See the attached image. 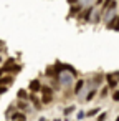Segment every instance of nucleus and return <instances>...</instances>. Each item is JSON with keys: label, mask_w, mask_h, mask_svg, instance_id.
I'll use <instances>...</instances> for the list:
<instances>
[{"label": "nucleus", "mask_w": 119, "mask_h": 121, "mask_svg": "<svg viewBox=\"0 0 119 121\" xmlns=\"http://www.w3.org/2000/svg\"><path fill=\"white\" fill-rule=\"evenodd\" d=\"M58 80H60V83H61V86H63V88H70V86H73V85H74L76 76L65 70V71H61V73L58 75Z\"/></svg>", "instance_id": "nucleus-1"}, {"label": "nucleus", "mask_w": 119, "mask_h": 121, "mask_svg": "<svg viewBox=\"0 0 119 121\" xmlns=\"http://www.w3.org/2000/svg\"><path fill=\"white\" fill-rule=\"evenodd\" d=\"M93 12H94V5L84 7V9L81 10V13L76 17L78 22H81V23H89V22H91V17H93Z\"/></svg>", "instance_id": "nucleus-2"}, {"label": "nucleus", "mask_w": 119, "mask_h": 121, "mask_svg": "<svg viewBox=\"0 0 119 121\" xmlns=\"http://www.w3.org/2000/svg\"><path fill=\"white\" fill-rule=\"evenodd\" d=\"M116 9H117V0H104L99 10H101V13L104 15V13H107V12H116Z\"/></svg>", "instance_id": "nucleus-3"}, {"label": "nucleus", "mask_w": 119, "mask_h": 121, "mask_svg": "<svg viewBox=\"0 0 119 121\" xmlns=\"http://www.w3.org/2000/svg\"><path fill=\"white\" fill-rule=\"evenodd\" d=\"M86 86V80H83V78H76V81H74V88H73V95L74 96H79L81 93H83V88Z\"/></svg>", "instance_id": "nucleus-4"}, {"label": "nucleus", "mask_w": 119, "mask_h": 121, "mask_svg": "<svg viewBox=\"0 0 119 121\" xmlns=\"http://www.w3.org/2000/svg\"><path fill=\"white\" fill-rule=\"evenodd\" d=\"M104 81L107 83V86H109L111 90H116V88H117V85H119V81L116 80L114 73H106V75H104Z\"/></svg>", "instance_id": "nucleus-5"}, {"label": "nucleus", "mask_w": 119, "mask_h": 121, "mask_svg": "<svg viewBox=\"0 0 119 121\" xmlns=\"http://www.w3.org/2000/svg\"><path fill=\"white\" fill-rule=\"evenodd\" d=\"M83 7L81 4H74V5H70V12H68V18H76L79 13H81Z\"/></svg>", "instance_id": "nucleus-6"}, {"label": "nucleus", "mask_w": 119, "mask_h": 121, "mask_svg": "<svg viewBox=\"0 0 119 121\" xmlns=\"http://www.w3.org/2000/svg\"><path fill=\"white\" fill-rule=\"evenodd\" d=\"M28 101H32V104H33V108H35L37 111H40V109L43 108V103H41V99L37 96V93H30V96H28Z\"/></svg>", "instance_id": "nucleus-7"}, {"label": "nucleus", "mask_w": 119, "mask_h": 121, "mask_svg": "<svg viewBox=\"0 0 119 121\" xmlns=\"http://www.w3.org/2000/svg\"><path fill=\"white\" fill-rule=\"evenodd\" d=\"M13 81H15V78H13L12 73H4L0 76V85H4V86H12Z\"/></svg>", "instance_id": "nucleus-8"}, {"label": "nucleus", "mask_w": 119, "mask_h": 121, "mask_svg": "<svg viewBox=\"0 0 119 121\" xmlns=\"http://www.w3.org/2000/svg\"><path fill=\"white\" fill-rule=\"evenodd\" d=\"M41 90V81L40 80H32L30 85H28V91L30 93H40Z\"/></svg>", "instance_id": "nucleus-9"}, {"label": "nucleus", "mask_w": 119, "mask_h": 121, "mask_svg": "<svg viewBox=\"0 0 119 121\" xmlns=\"http://www.w3.org/2000/svg\"><path fill=\"white\" fill-rule=\"evenodd\" d=\"M53 98H55V91L41 93V103H43V104H50V103H53Z\"/></svg>", "instance_id": "nucleus-10"}, {"label": "nucleus", "mask_w": 119, "mask_h": 121, "mask_svg": "<svg viewBox=\"0 0 119 121\" xmlns=\"http://www.w3.org/2000/svg\"><path fill=\"white\" fill-rule=\"evenodd\" d=\"M10 121H17V119H27V114H25V111H20V109H15L10 116Z\"/></svg>", "instance_id": "nucleus-11"}, {"label": "nucleus", "mask_w": 119, "mask_h": 121, "mask_svg": "<svg viewBox=\"0 0 119 121\" xmlns=\"http://www.w3.org/2000/svg\"><path fill=\"white\" fill-rule=\"evenodd\" d=\"M28 99H17V103H15V108L17 109H20V111H28Z\"/></svg>", "instance_id": "nucleus-12"}, {"label": "nucleus", "mask_w": 119, "mask_h": 121, "mask_svg": "<svg viewBox=\"0 0 119 121\" xmlns=\"http://www.w3.org/2000/svg\"><path fill=\"white\" fill-rule=\"evenodd\" d=\"M101 20H103V13H101V10H94V12H93V17H91V22H89V23H93V25H98Z\"/></svg>", "instance_id": "nucleus-13"}, {"label": "nucleus", "mask_w": 119, "mask_h": 121, "mask_svg": "<svg viewBox=\"0 0 119 121\" xmlns=\"http://www.w3.org/2000/svg\"><path fill=\"white\" fill-rule=\"evenodd\" d=\"M117 17H119V13H116V15H112L107 22H106V28L107 30H114L116 28V23H117Z\"/></svg>", "instance_id": "nucleus-14"}, {"label": "nucleus", "mask_w": 119, "mask_h": 121, "mask_svg": "<svg viewBox=\"0 0 119 121\" xmlns=\"http://www.w3.org/2000/svg\"><path fill=\"white\" fill-rule=\"evenodd\" d=\"M45 75H46L48 78H55V76H58L56 71H55V66H53V65H50V66L45 68Z\"/></svg>", "instance_id": "nucleus-15"}, {"label": "nucleus", "mask_w": 119, "mask_h": 121, "mask_svg": "<svg viewBox=\"0 0 119 121\" xmlns=\"http://www.w3.org/2000/svg\"><path fill=\"white\" fill-rule=\"evenodd\" d=\"M28 96H30V93H28L27 90H23V88H20V90L17 91V98H18V99H28Z\"/></svg>", "instance_id": "nucleus-16"}, {"label": "nucleus", "mask_w": 119, "mask_h": 121, "mask_svg": "<svg viewBox=\"0 0 119 121\" xmlns=\"http://www.w3.org/2000/svg\"><path fill=\"white\" fill-rule=\"evenodd\" d=\"M22 70H23V65H22V63H13V66L10 68V73H12V75H17V73H20Z\"/></svg>", "instance_id": "nucleus-17"}, {"label": "nucleus", "mask_w": 119, "mask_h": 121, "mask_svg": "<svg viewBox=\"0 0 119 121\" xmlns=\"http://www.w3.org/2000/svg\"><path fill=\"white\" fill-rule=\"evenodd\" d=\"M96 93H98V88H89V90H88V95H86V98H84V99L89 103V101L96 96Z\"/></svg>", "instance_id": "nucleus-18"}, {"label": "nucleus", "mask_w": 119, "mask_h": 121, "mask_svg": "<svg viewBox=\"0 0 119 121\" xmlns=\"http://www.w3.org/2000/svg\"><path fill=\"white\" fill-rule=\"evenodd\" d=\"M99 113H101V108L98 106V108H93V109H89V111L86 113V116H88V118H93V116H98Z\"/></svg>", "instance_id": "nucleus-19"}, {"label": "nucleus", "mask_w": 119, "mask_h": 121, "mask_svg": "<svg viewBox=\"0 0 119 121\" xmlns=\"http://www.w3.org/2000/svg\"><path fill=\"white\" fill-rule=\"evenodd\" d=\"M109 91H111V88L106 85V86H103V88H101V91H99V96H101V98H106V96L109 95Z\"/></svg>", "instance_id": "nucleus-20"}, {"label": "nucleus", "mask_w": 119, "mask_h": 121, "mask_svg": "<svg viewBox=\"0 0 119 121\" xmlns=\"http://www.w3.org/2000/svg\"><path fill=\"white\" fill-rule=\"evenodd\" d=\"M74 109H76V106H74V104H70V106H66V108L63 109V114H65V116H70Z\"/></svg>", "instance_id": "nucleus-21"}, {"label": "nucleus", "mask_w": 119, "mask_h": 121, "mask_svg": "<svg viewBox=\"0 0 119 121\" xmlns=\"http://www.w3.org/2000/svg\"><path fill=\"white\" fill-rule=\"evenodd\" d=\"M106 118H107V113H106V111H103V113H99V114H98L96 121H106Z\"/></svg>", "instance_id": "nucleus-22"}, {"label": "nucleus", "mask_w": 119, "mask_h": 121, "mask_svg": "<svg viewBox=\"0 0 119 121\" xmlns=\"http://www.w3.org/2000/svg\"><path fill=\"white\" fill-rule=\"evenodd\" d=\"M111 98H112V101H119V88H116V90L112 91Z\"/></svg>", "instance_id": "nucleus-23"}, {"label": "nucleus", "mask_w": 119, "mask_h": 121, "mask_svg": "<svg viewBox=\"0 0 119 121\" xmlns=\"http://www.w3.org/2000/svg\"><path fill=\"white\" fill-rule=\"evenodd\" d=\"M15 109H17V108H15V104H12V106H8V108H7V111H5V116L8 118V116H10V114H12V113H13Z\"/></svg>", "instance_id": "nucleus-24"}, {"label": "nucleus", "mask_w": 119, "mask_h": 121, "mask_svg": "<svg viewBox=\"0 0 119 121\" xmlns=\"http://www.w3.org/2000/svg\"><path fill=\"white\" fill-rule=\"evenodd\" d=\"M84 118H86V113H84V111H78L76 119H78V121H81V119H84Z\"/></svg>", "instance_id": "nucleus-25"}, {"label": "nucleus", "mask_w": 119, "mask_h": 121, "mask_svg": "<svg viewBox=\"0 0 119 121\" xmlns=\"http://www.w3.org/2000/svg\"><path fill=\"white\" fill-rule=\"evenodd\" d=\"M8 91V86H4V85H0V95H5Z\"/></svg>", "instance_id": "nucleus-26"}, {"label": "nucleus", "mask_w": 119, "mask_h": 121, "mask_svg": "<svg viewBox=\"0 0 119 121\" xmlns=\"http://www.w3.org/2000/svg\"><path fill=\"white\" fill-rule=\"evenodd\" d=\"M103 2H104V0H94V4H93V5H94V7H101Z\"/></svg>", "instance_id": "nucleus-27"}, {"label": "nucleus", "mask_w": 119, "mask_h": 121, "mask_svg": "<svg viewBox=\"0 0 119 121\" xmlns=\"http://www.w3.org/2000/svg\"><path fill=\"white\" fill-rule=\"evenodd\" d=\"M68 5H74V4H79V0H66Z\"/></svg>", "instance_id": "nucleus-28"}, {"label": "nucleus", "mask_w": 119, "mask_h": 121, "mask_svg": "<svg viewBox=\"0 0 119 121\" xmlns=\"http://www.w3.org/2000/svg\"><path fill=\"white\" fill-rule=\"evenodd\" d=\"M114 32H119V17H117V23H116V28H114Z\"/></svg>", "instance_id": "nucleus-29"}, {"label": "nucleus", "mask_w": 119, "mask_h": 121, "mask_svg": "<svg viewBox=\"0 0 119 121\" xmlns=\"http://www.w3.org/2000/svg\"><path fill=\"white\" fill-rule=\"evenodd\" d=\"M112 73H114V76H116V80L119 81V71H112Z\"/></svg>", "instance_id": "nucleus-30"}, {"label": "nucleus", "mask_w": 119, "mask_h": 121, "mask_svg": "<svg viewBox=\"0 0 119 121\" xmlns=\"http://www.w3.org/2000/svg\"><path fill=\"white\" fill-rule=\"evenodd\" d=\"M2 63H4V56H2V55H0V65H2Z\"/></svg>", "instance_id": "nucleus-31"}, {"label": "nucleus", "mask_w": 119, "mask_h": 121, "mask_svg": "<svg viewBox=\"0 0 119 121\" xmlns=\"http://www.w3.org/2000/svg\"><path fill=\"white\" fill-rule=\"evenodd\" d=\"M38 121H46V118H43V116H41V118H40Z\"/></svg>", "instance_id": "nucleus-32"}, {"label": "nucleus", "mask_w": 119, "mask_h": 121, "mask_svg": "<svg viewBox=\"0 0 119 121\" xmlns=\"http://www.w3.org/2000/svg\"><path fill=\"white\" fill-rule=\"evenodd\" d=\"M2 75H4V70H2V68H0V76H2Z\"/></svg>", "instance_id": "nucleus-33"}, {"label": "nucleus", "mask_w": 119, "mask_h": 121, "mask_svg": "<svg viewBox=\"0 0 119 121\" xmlns=\"http://www.w3.org/2000/svg\"><path fill=\"white\" fill-rule=\"evenodd\" d=\"M53 121H61V119H60V118H56V119H53Z\"/></svg>", "instance_id": "nucleus-34"}, {"label": "nucleus", "mask_w": 119, "mask_h": 121, "mask_svg": "<svg viewBox=\"0 0 119 121\" xmlns=\"http://www.w3.org/2000/svg\"><path fill=\"white\" fill-rule=\"evenodd\" d=\"M114 121H119V116H117V118H116V119H114Z\"/></svg>", "instance_id": "nucleus-35"}, {"label": "nucleus", "mask_w": 119, "mask_h": 121, "mask_svg": "<svg viewBox=\"0 0 119 121\" xmlns=\"http://www.w3.org/2000/svg\"><path fill=\"white\" fill-rule=\"evenodd\" d=\"M17 121H27V119H17Z\"/></svg>", "instance_id": "nucleus-36"}]
</instances>
